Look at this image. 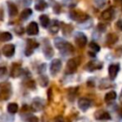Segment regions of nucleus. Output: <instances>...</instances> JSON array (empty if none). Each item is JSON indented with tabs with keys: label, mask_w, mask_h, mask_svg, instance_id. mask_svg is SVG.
Wrapping results in <instances>:
<instances>
[{
	"label": "nucleus",
	"mask_w": 122,
	"mask_h": 122,
	"mask_svg": "<svg viewBox=\"0 0 122 122\" xmlns=\"http://www.w3.org/2000/svg\"><path fill=\"white\" fill-rule=\"evenodd\" d=\"M11 94V86L10 83H0V101L7 100Z\"/></svg>",
	"instance_id": "obj_1"
},
{
	"label": "nucleus",
	"mask_w": 122,
	"mask_h": 122,
	"mask_svg": "<svg viewBox=\"0 0 122 122\" xmlns=\"http://www.w3.org/2000/svg\"><path fill=\"white\" fill-rule=\"evenodd\" d=\"M79 64H80V59L78 57L70 59L66 65V73H70V74L73 73L77 70V67Z\"/></svg>",
	"instance_id": "obj_2"
},
{
	"label": "nucleus",
	"mask_w": 122,
	"mask_h": 122,
	"mask_svg": "<svg viewBox=\"0 0 122 122\" xmlns=\"http://www.w3.org/2000/svg\"><path fill=\"white\" fill-rule=\"evenodd\" d=\"M70 16L72 20L77 22H84L89 18V15L81 10H72L70 13Z\"/></svg>",
	"instance_id": "obj_3"
},
{
	"label": "nucleus",
	"mask_w": 122,
	"mask_h": 122,
	"mask_svg": "<svg viewBox=\"0 0 122 122\" xmlns=\"http://www.w3.org/2000/svg\"><path fill=\"white\" fill-rule=\"evenodd\" d=\"M61 67H62V62L59 60V59H53L51 63V66H50V72L51 75L55 76L61 70Z\"/></svg>",
	"instance_id": "obj_4"
},
{
	"label": "nucleus",
	"mask_w": 122,
	"mask_h": 122,
	"mask_svg": "<svg viewBox=\"0 0 122 122\" xmlns=\"http://www.w3.org/2000/svg\"><path fill=\"white\" fill-rule=\"evenodd\" d=\"M74 40H75V43L78 47L80 48H83L86 46L87 44V36L82 33V32H77L75 34V37H74Z\"/></svg>",
	"instance_id": "obj_5"
},
{
	"label": "nucleus",
	"mask_w": 122,
	"mask_h": 122,
	"mask_svg": "<svg viewBox=\"0 0 122 122\" xmlns=\"http://www.w3.org/2000/svg\"><path fill=\"white\" fill-rule=\"evenodd\" d=\"M14 52H15V46L12 45V44L5 45L2 48V53L6 57H11V56H13Z\"/></svg>",
	"instance_id": "obj_6"
},
{
	"label": "nucleus",
	"mask_w": 122,
	"mask_h": 122,
	"mask_svg": "<svg viewBox=\"0 0 122 122\" xmlns=\"http://www.w3.org/2000/svg\"><path fill=\"white\" fill-rule=\"evenodd\" d=\"M26 31L29 35H36L38 32H39V28H38V25L36 22H30L27 29H26Z\"/></svg>",
	"instance_id": "obj_7"
},
{
	"label": "nucleus",
	"mask_w": 122,
	"mask_h": 122,
	"mask_svg": "<svg viewBox=\"0 0 122 122\" xmlns=\"http://www.w3.org/2000/svg\"><path fill=\"white\" fill-rule=\"evenodd\" d=\"M77 104H78L79 109H80L81 111L85 112V111H87V110L90 108L92 102H91V100L88 99V98H80V99L78 100Z\"/></svg>",
	"instance_id": "obj_8"
},
{
	"label": "nucleus",
	"mask_w": 122,
	"mask_h": 122,
	"mask_svg": "<svg viewBox=\"0 0 122 122\" xmlns=\"http://www.w3.org/2000/svg\"><path fill=\"white\" fill-rule=\"evenodd\" d=\"M37 47H38V44L34 40H28V45H27V49L25 50V54L27 56L31 55L32 51H33V49H35Z\"/></svg>",
	"instance_id": "obj_9"
},
{
	"label": "nucleus",
	"mask_w": 122,
	"mask_h": 122,
	"mask_svg": "<svg viewBox=\"0 0 122 122\" xmlns=\"http://www.w3.org/2000/svg\"><path fill=\"white\" fill-rule=\"evenodd\" d=\"M43 52H44V55L46 58H51L52 55H53V50H52V47L51 46L50 42L47 40V45L45 44L44 45V48H43Z\"/></svg>",
	"instance_id": "obj_10"
},
{
	"label": "nucleus",
	"mask_w": 122,
	"mask_h": 122,
	"mask_svg": "<svg viewBox=\"0 0 122 122\" xmlns=\"http://www.w3.org/2000/svg\"><path fill=\"white\" fill-rule=\"evenodd\" d=\"M118 71H119V65L112 64V65L109 66V76L112 80H113L116 77Z\"/></svg>",
	"instance_id": "obj_11"
},
{
	"label": "nucleus",
	"mask_w": 122,
	"mask_h": 122,
	"mask_svg": "<svg viewBox=\"0 0 122 122\" xmlns=\"http://www.w3.org/2000/svg\"><path fill=\"white\" fill-rule=\"evenodd\" d=\"M94 117L97 120H109L111 119V115L108 112L105 111H98L94 113Z\"/></svg>",
	"instance_id": "obj_12"
},
{
	"label": "nucleus",
	"mask_w": 122,
	"mask_h": 122,
	"mask_svg": "<svg viewBox=\"0 0 122 122\" xmlns=\"http://www.w3.org/2000/svg\"><path fill=\"white\" fill-rule=\"evenodd\" d=\"M44 100L42 98H34L33 102H32V108L34 111H41L44 108Z\"/></svg>",
	"instance_id": "obj_13"
},
{
	"label": "nucleus",
	"mask_w": 122,
	"mask_h": 122,
	"mask_svg": "<svg viewBox=\"0 0 122 122\" xmlns=\"http://www.w3.org/2000/svg\"><path fill=\"white\" fill-rule=\"evenodd\" d=\"M113 15H114L113 9L112 8H110V9H107L106 10H104L101 13V18L104 19V20H112V17H113Z\"/></svg>",
	"instance_id": "obj_14"
},
{
	"label": "nucleus",
	"mask_w": 122,
	"mask_h": 122,
	"mask_svg": "<svg viewBox=\"0 0 122 122\" xmlns=\"http://www.w3.org/2000/svg\"><path fill=\"white\" fill-rule=\"evenodd\" d=\"M101 68H102V63H99L96 61H90L86 66V69L90 71H94V70H99Z\"/></svg>",
	"instance_id": "obj_15"
},
{
	"label": "nucleus",
	"mask_w": 122,
	"mask_h": 122,
	"mask_svg": "<svg viewBox=\"0 0 122 122\" xmlns=\"http://www.w3.org/2000/svg\"><path fill=\"white\" fill-rule=\"evenodd\" d=\"M22 73V68L19 64H13L10 71V75L12 77H18Z\"/></svg>",
	"instance_id": "obj_16"
},
{
	"label": "nucleus",
	"mask_w": 122,
	"mask_h": 122,
	"mask_svg": "<svg viewBox=\"0 0 122 122\" xmlns=\"http://www.w3.org/2000/svg\"><path fill=\"white\" fill-rule=\"evenodd\" d=\"M67 41H65L64 39H62V38H55L54 39V45H55V47L59 50V51H61V50H63L64 49V47L67 45Z\"/></svg>",
	"instance_id": "obj_17"
},
{
	"label": "nucleus",
	"mask_w": 122,
	"mask_h": 122,
	"mask_svg": "<svg viewBox=\"0 0 122 122\" xmlns=\"http://www.w3.org/2000/svg\"><path fill=\"white\" fill-rule=\"evenodd\" d=\"M59 29H60V24H59V22L57 20H53L52 23L51 24L50 28H49L51 33H56L59 30Z\"/></svg>",
	"instance_id": "obj_18"
},
{
	"label": "nucleus",
	"mask_w": 122,
	"mask_h": 122,
	"mask_svg": "<svg viewBox=\"0 0 122 122\" xmlns=\"http://www.w3.org/2000/svg\"><path fill=\"white\" fill-rule=\"evenodd\" d=\"M39 21H40V24H41V26H42L43 28H47V27H49V25H50V18H49V16L46 15V14L40 15Z\"/></svg>",
	"instance_id": "obj_19"
},
{
	"label": "nucleus",
	"mask_w": 122,
	"mask_h": 122,
	"mask_svg": "<svg viewBox=\"0 0 122 122\" xmlns=\"http://www.w3.org/2000/svg\"><path fill=\"white\" fill-rule=\"evenodd\" d=\"M8 10H9L10 16H15L17 14V7L10 2L8 3Z\"/></svg>",
	"instance_id": "obj_20"
},
{
	"label": "nucleus",
	"mask_w": 122,
	"mask_h": 122,
	"mask_svg": "<svg viewBox=\"0 0 122 122\" xmlns=\"http://www.w3.org/2000/svg\"><path fill=\"white\" fill-rule=\"evenodd\" d=\"M115 98H116V92L114 91H111V92H107L106 95H105V97H104V99H105V101L107 103H109L111 101H113Z\"/></svg>",
	"instance_id": "obj_21"
},
{
	"label": "nucleus",
	"mask_w": 122,
	"mask_h": 122,
	"mask_svg": "<svg viewBox=\"0 0 122 122\" xmlns=\"http://www.w3.org/2000/svg\"><path fill=\"white\" fill-rule=\"evenodd\" d=\"M7 111L10 114H13V113L17 112V111H18V105H17V103H14V102L10 103L8 105V107H7Z\"/></svg>",
	"instance_id": "obj_22"
},
{
	"label": "nucleus",
	"mask_w": 122,
	"mask_h": 122,
	"mask_svg": "<svg viewBox=\"0 0 122 122\" xmlns=\"http://www.w3.org/2000/svg\"><path fill=\"white\" fill-rule=\"evenodd\" d=\"M12 39V35L10 32L9 31H4V32H1L0 33V41H3V42H7V41H10Z\"/></svg>",
	"instance_id": "obj_23"
},
{
	"label": "nucleus",
	"mask_w": 122,
	"mask_h": 122,
	"mask_svg": "<svg viewBox=\"0 0 122 122\" xmlns=\"http://www.w3.org/2000/svg\"><path fill=\"white\" fill-rule=\"evenodd\" d=\"M117 39H118V37H117V35L115 33H110L107 36V44L108 45H112V44L115 43L117 41Z\"/></svg>",
	"instance_id": "obj_24"
},
{
	"label": "nucleus",
	"mask_w": 122,
	"mask_h": 122,
	"mask_svg": "<svg viewBox=\"0 0 122 122\" xmlns=\"http://www.w3.org/2000/svg\"><path fill=\"white\" fill-rule=\"evenodd\" d=\"M46 8H47V3L44 0H38V2L35 4V10H37L42 11Z\"/></svg>",
	"instance_id": "obj_25"
},
{
	"label": "nucleus",
	"mask_w": 122,
	"mask_h": 122,
	"mask_svg": "<svg viewBox=\"0 0 122 122\" xmlns=\"http://www.w3.org/2000/svg\"><path fill=\"white\" fill-rule=\"evenodd\" d=\"M31 13H32V10H31L30 9H26V10H24L21 12L20 18H21L22 20H26V19H28V18L31 15Z\"/></svg>",
	"instance_id": "obj_26"
},
{
	"label": "nucleus",
	"mask_w": 122,
	"mask_h": 122,
	"mask_svg": "<svg viewBox=\"0 0 122 122\" xmlns=\"http://www.w3.org/2000/svg\"><path fill=\"white\" fill-rule=\"evenodd\" d=\"M38 82L39 84L42 86V87H46L48 85V82H49V78L45 75H40L39 78H38Z\"/></svg>",
	"instance_id": "obj_27"
},
{
	"label": "nucleus",
	"mask_w": 122,
	"mask_h": 122,
	"mask_svg": "<svg viewBox=\"0 0 122 122\" xmlns=\"http://www.w3.org/2000/svg\"><path fill=\"white\" fill-rule=\"evenodd\" d=\"M89 47H90V49L92 50L94 52H97V51H100V47H99L98 44H96L95 42H91L90 45H89Z\"/></svg>",
	"instance_id": "obj_28"
},
{
	"label": "nucleus",
	"mask_w": 122,
	"mask_h": 122,
	"mask_svg": "<svg viewBox=\"0 0 122 122\" xmlns=\"http://www.w3.org/2000/svg\"><path fill=\"white\" fill-rule=\"evenodd\" d=\"M26 122H39L38 118L34 115H30L27 119H26Z\"/></svg>",
	"instance_id": "obj_29"
},
{
	"label": "nucleus",
	"mask_w": 122,
	"mask_h": 122,
	"mask_svg": "<svg viewBox=\"0 0 122 122\" xmlns=\"http://www.w3.org/2000/svg\"><path fill=\"white\" fill-rule=\"evenodd\" d=\"M6 119H1V122H12L13 121V117L12 116H9V114H5Z\"/></svg>",
	"instance_id": "obj_30"
},
{
	"label": "nucleus",
	"mask_w": 122,
	"mask_h": 122,
	"mask_svg": "<svg viewBox=\"0 0 122 122\" xmlns=\"http://www.w3.org/2000/svg\"><path fill=\"white\" fill-rule=\"evenodd\" d=\"M7 73V68L6 67H0V77H4V75Z\"/></svg>",
	"instance_id": "obj_31"
},
{
	"label": "nucleus",
	"mask_w": 122,
	"mask_h": 122,
	"mask_svg": "<svg viewBox=\"0 0 122 122\" xmlns=\"http://www.w3.org/2000/svg\"><path fill=\"white\" fill-rule=\"evenodd\" d=\"M115 25H116V28H117L118 30H122V20H118Z\"/></svg>",
	"instance_id": "obj_32"
},
{
	"label": "nucleus",
	"mask_w": 122,
	"mask_h": 122,
	"mask_svg": "<svg viewBox=\"0 0 122 122\" xmlns=\"http://www.w3.org/2000/svg\"><path fill=\"white\" fill-rule=\"evenodd\" d=\"M23 2H24V5H25V6H28V5L30 4L31 0H23Z\"/></svg>",
	"instance_id": "obj_33"
},
{
	"label": "nucleus",
	"mask_w": 122,
	"mask_h": 122,
	"mask_svg": "<svg viewBox=\"0 0 122 122\" xmlns=\"http://www.w3.org/2000/svg\"><path fill=\"white\" fill-rule=\"evenodd\" d=\"M98 29H100V30H101V31H103V30H105V26H104V25H102V24H99V25H98Z\"/></svg>",
	"instance_id": "obj_34"
}]
</instances>
